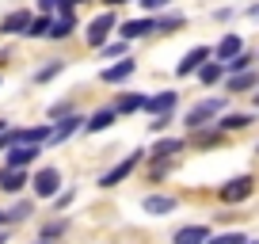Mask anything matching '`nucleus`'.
<instances>
[{
	"label": "nucleus",
	"mask_w": 259,
	"mask_h": 244,
	"mask_svg": "<svg viewBox=\"0 0 259 244\" xmlns=\"http://www.w3.org/2000/svg\"><path fill=\"white\" fill-rule=\"evenodd\" d=\"M236 54H240V38H236V34H225L221 46H218V57H221V61H229V57H236Z\"/></svg>",
	"instance_id": "a211bd4d"
},
{
	"label": "nucleus",
	"mask_w": 259,
	"mask_h": 244,
	"mask_svg": "<svg viewBox=\"0 0 259 244\" xmlns=\"http://www.w3.org/2000/svg\"><path fill=\"white\" fill-rule=\"evenodd\" d=\"M122 50H126V46H122V42H114V46H103V54H107V57H118Z\"/></svg>",
	"instance_id": "473e14b6"
},
{
	"label": "nucleus",
	"mask_w": 259,
	"mask_h": 244,
	"mask_svg": "<svg viewBox=\"0 0 259 244\" xmlns=\"http://www.w3.org/2000/svg\"><path fill=\"white\" fill-rule=\"evenodd\" d=\"M80 122H84V118H76V114H65V118L57 122L54 130H46V141H50V145H61V141L69 138V134H76V130H80Z\"/></svg>",
	"instance_id": "20e7f679"
},
{
	"label": "nucleus",
	"mask_w": 259,
	"mask_h": 244,
	"mask_svg": "<svg viewBox=\"0 0 259 244\" xmlns=\"http://www.w3.org/2000/svg\"><path fill=\"white\" fill-rule=\"evenodd\" d=\"M34 156H38V145H12V153H8V168H27Z\"/></svg>",
	"instance_id": "1a4fd4ad"
},
{
	"label": "nucleus",
	"mask_w": 259,
	"mask_h": 244,
	"mask_svg": "<svg viewBox=\"0 0 259 244\" xmlns=\"http://www.w3.org/2000/svg\"><path fill=\"white\" fill-rule=\"evenodd\" d=\"M248 61H251V57H244V54H236V57H229L225 65H229V69H236V73H244V69H248Z\"/></svg>",
	"instance_id": "bb28decb"
},
{
	"label": "nucleus",
	"mask_w": 259,
	"mask_h": 244,
	"mask_svg": "<svg viewBox=\"0 0 259 244\" xmlns=\"http://www.w3.org/2000/svg\"><path fill=\"white\" fill-rule=\"evenodd\" d=\"M206 244H248V236L244 233H221V236H213V240H206Z\"/></svg>",
	"instance_id": "b1692460"
},
{
	"label": "nucleus",
	"mask_w": 259,
	"mask_h": 244,
	"mask_svg": "<svg viewBox=\"0 0 259 244\" xmlns=\"http://www.w3.org/2000/svg\"><path fill=\"white\" fill-rule=\"evenodd\" d=\"M206 61H210V50H206V46H194L191 54H187L183 61H179V69H176V73H179V76H187V73H194L198 65H206Z\"/></svg>",
	"instance_id": "6e6552de"
},
{
	"label": "nucleus",
	"mask_w": 259,
	"mask_h": 244,
	"mask_svg": "<svg viewBox=\"0 0 259 244\" xmlns=\"http://www.w3.org/2000/svg\"><path fill=\"white\" fill-rule=\"evenodd\" d=\"M248 122H251V114H225V118H221V130H244Z\"/></svg>",
	"instance_id": "5701e85b"
},
{
	"label": "nucleus",
	"mask_w": 259,
	"mask_h": 244,
	"mask_svg": "<svg viewBox=\"0 0 259 244\" xmlns=\"http://www.w3.org/2000/svg\"><path fill=\"white\" fill-rule=\"evenodd\" d=\"M42 12H54V8H65V0H38Z\"/></svg>",
	"instance_id": "2f4dec72"
},
{
	"label": "nucleus",
	"mask_w": 259,
	"mask_h": 244,
	"mask_svg": "<svg viewBox=\"0 0 259 244\" xmlns=\"http://www.w3.org/2000/svg\"><path fill=\"white\" fill-rule=\"evenodd\" d=\"M255 107H259V96H255Z\"/></svg>",
	"instance_id": "ea45409f"
},
{
	"label": "nucleus",
	"mask_w": 259,
	"mask_h": 244,
	"mask_svg": "<svg viewBox=\"0 0 259 244\" xmlns=\"http://www.w3.org/2000/svg\"><path fill=\"white\" fill-rule=\"evenodd\" d=\"M57 73H61V61H54V65H46V69H42V73H38V80H50V76H57Z\"/></svg>",
	"instance_id": "c756f323"
},
{
	"label": "nucleus",
	"mask_w": 259,
	"mask_h": 244,
	"mask_svg": "<svg viewBox=\"0 0 259 244\" xmlns=\"http://www.w3.org/2000/svg\"><path fill=\"white\" fill-rule=\"evenodd\" d=\"M107 4H111V8H114V4H130V0H107Z\"/></svg>",
	"instance_id": "c9c22d12"
},
{
	"label": "nucleus",
	"mask_w": 259,
	"mask_h": 244,
	"mask_svg": "<svg viewBox=\"0 0 259 244\" xmlns=\"http://www.w3.org/2000/svg\"><path fill=\"white\" fill-rule=\"evenodd\" d=\"M255 84V73H236V76H229V92H244V88H251Z\"/></svg>",
	"instance_id": "4be33fe9"
},
{
	"label": "nucleus",
	"mask_w": 259,
	"mask_h": 244,
	"mask_svg": "<svg viewBox=\"0 0 259 244\" xmlns=\"http://www.w3.org/2000/svg\"><path fill=\"white\" fill-rule=\"evenodd\" d=\"M149 31H156V19H130V23H122V38H141Z\"/></svg>",
	"instance_id": "ddd939ff"
},
{
	"label": "nucleus",
	"mask_w": 259,
	"mask_h": 244,
	"mask_svg": "<svg viewBox=\"0 0 259 244\" xmlns=\"http://www.w3.org/2000/svg\"><path fill=\"white\" fill-rule=\"evenodd\" d=\"M248 16H251V19H259V4H255V8H251V12H248Z\"/></svg>",
	"instance_id": "f704fd0d"
},
{
	"label": "nucleus",
	"mask_w": 259,
	"mask_h": 244,
	"mask_svg": "<svg viewBox=\"0 0 259 244\" xmlns=\"http://www.w3.org/2000/svg\"><path fill=\"white\" fill-rule=\"evenodd\" d=\"M46 31H50V19H46V16H42V19H31V27H27V34H38V38H42Z\"/></svg>",
	"instance_id": "a878e982"
},
{
	"label": "nucleus",
	"mask_w": 259,
	"mask_h": 244,
	"mask_svg": "<svg viewBox=\"0 0 259 244\" xmlns=\"http://www.w3.org/2000/svg\"><path fill=\"white\" fill-rule=\"evenodd\" d=\"M118 27V19H114V12H107V16H99V19H92L88 23V42L92 46H103L107 38H111V31Z\"/></svg>",
	"instance_id": "f257e3e1"
},
{
	"label": "nucleus",
	"mask_w": 259,
	"mask_h": 244,
	"mask_svg": "<svg viewBox=\"0 0 259 244\" xmlns=\"http://www.w3.org/2000/svg\"><path fill=\"white\" fill-rule=\"evenodd\" d=\"M194 73L202 76V84H213V80H218V76H221V65H218V61H206V65H198V69H194Z\"/></svg>",
	"instance_id": "412c9836"
},
{
	"label": "nucleus",
	"mask_w": 259,
	"mask_h": 244,
	"mask_svg": "<svg viewBox=\"0 0 259 244\" xmlns=\"http://www.w3.org/2000/svg\"><path fill=\"white\" fill-rule=\"evenodd\" d=\"M61 233H65V221H54V225L42 229V236H46V240H54V236H61Z\"/></svg>",
	"instance_id": "c85d7f7f"
},
{
	"label": "nucleus",
	"mask_w": 259,
	"mask_h": 244,
	"mask_svg": "<svg viewBox=\"0 0 259 244\" xmlns=\"http://www.w3.org/2000/svg\"><path fill=\"white\" fill-rule=\"evenodd\" d=\"M23 183H27L23 168H4V172H0V191H19Z\"/></svg>",
	"instance_id": "4468645a"
},
{
	"label": "nucleus",
	"mask_w": 259,
	"mask_h": 244,
	"mask_svg": "<svg viewBox=\"0 0 259 244\" xmlns=\"http://www.w3.org/2000/svg\"><path fill=\"white\" fill-rule=\"evenodd\" d=\"M221 99H210V103H198V107H191V111H187V126H191V130H198V126H202V122H210L213 114L221 111Z\"/></svg>",
	"instance_id": "7ed1b4c3"
},
{
	"label": "nucleus",
	"mask_w": 259,
	"mask_h": 244,
	"mask_svg": "<svg viewBox=\"0 0 259 244\" xmlns=\"http://www.w3.org/2000/svg\"><path fill=\"white\" fill-rule=\"evenodd\" d=\"M206 240H210V229L206 225H183L171 236V244H206Z\"/></svg>",
	"instance_id": "0eeeda50"
},
{
	"label": "nucleus",
	"mask_w": 259,
	"mask_h": 244,
	"mask_svg": "<svg viewBox=\"0 0 259 244\" xmlns=\"http://www.w3.org/2000/svg\"><path fill=\"white\" fill-rule=\"evenodd\" d=\"M114 118H118V114H114V107H111V111L103 107V111H96V114L88 118V130H92V134H96V130H107V126H111Z\"/></svg>",
	"instance_id": "f3484780"
},
{
	"label": "nucleus",
	"mask_w": 259,
	"mask_h": 244,
	"mask_svg": "<svg viewBox=\"0 0 259 244\" xmlns=\"http://www.w3.org/2000/svg\"><path fill=\"white\" fill-rule=\"evenodd\" d=\"M27 214H31V202H19V206H12V210L4 214V218H8V221H23Z\"/></svg>",
	"instance_id": "393cba45"
},
{
	"label": "nucleus",
	"mask_w": 259,
	"mask_h": 244,
	"mask_svg": "<svg viewBox=\"0 0 259 244\" xmlns=\"http://www.w3.org/2000/svg\"><path fill=\"white\" fill-rule=\"evenodd\" d=\"M145 107V96H122L118 107H114V114H126V111H141Z\"/></svg>",
	"instance_id": "6ab92c4d"
},
{
	"label": "nucleus",
	"mask_w": 259,
	"mask_h": 244,
	"mask_svg": "<svg viewBox=\"0 0 259 244\" xmlns=\"http://www.w3.org/2000/svg\"><path fill=\"white\" fill-rule=\"evenodd\" d=\"M156 27H164V31H171V27H183V16H168V19H160Z\"/></svg>",
	"instance_id": "7c9ffc66"
},
{
	"label": "nucleus",
	"mask_w": 259,
	"mask_h": 244,
	"mask_svg": "<svg viewBox=\"0 0 259 244\" xmlns=\"http://www.w3.org/2000/svg\"><path fill=\"white\" fill-rule=\"evenodd\" d=\"M138 160H141V153H130V156H126V160H122V164H114V168H111V172H107V176H103V179H99V183H103V187H114V183H122V179H126V176H130V172L138 168Z\"/></svg>",
	"instance_id": "39448f33"
},
{
	"label": "nucleus",
	"mask_w": 259,
	"mask_h": 244,
	"mask_svg": "<svg viewBox=\"0 0 259 244\" xmlns=\"http://www.w3.org/2000/svg\"><path fill=\"white\" fill-rule=\"evenodd\" d=\"M65 114H73V103H54L50 107V118H65Z\"/></svg>",
	"instance_id": "cd10ccee"
},
{
	"label": "nucleus",
	"mask_w": 259,
	"mask_h": 244,
	"mask_svg": "<svg viewBox=\"0 0 259 244\" xmlns=\"http://www.w3.org/2000/svg\"><path fill=\"white\" fill-rule=\"evenodd\" d=\"M42 244H50V240H42Z\"/></svg>",
	"instance_id": "79ce46f5"
},
{
	"label": "nucleus",
	"mask_w": 259,
	"mask_h": 244,
	"mask_svg": "<svg viewBox=\"0 0 259 244\" xmlns=\"http://www.w3.org/2000/svg\"><path fill=\"white\" fill-rule=\"evenodd\" d=\"M179 149H183V141H179V138H164V141H156L153 156H171V153H179Z\"/></svg>",
	"instance_id": "aec40b11"
},
{
	"label": "nucleus",
	"mask_w": 259,
	"mask_h": 244,
	"mask_svg": "<svg viewBox=\"0 0 259 244\" xmlns=\"http://www.w3.org/2000/svg\"><path fill=\"white\" fill-rule=\"evenodd\" d=\"M134 69H138V65H134L130 57H122L118 65H107V69H103V80H107V84H122L130 73H134Z\"/></svg>",
	"instance_id": "9b49d317"
},
{
	"label": "nucleus",
	"mask_w": 259,
	"mask_h": 244,
	"mask_svg": "<svg viewBox=\"0 0 259 244\" xmlns=\"http://www.w3.org/2000/svg\"><path fill=\"white\" fill-rule=\"evenodd\" d=\"M27 27H31V16H27V12H12V16H4L0 31L4 34H27Z\"/></svg>",
	"instance_id": "9d476101"
},
{
	"label": "nucleus",
	"mask_w": 259,
	"mask_h": 244,
	"mask_svg": "<svg viewBox=\"0 0 259 244\" xmlns=\"http://www.w3.org/2000/svg\"><path fill=\"white\" fill-rule=\"evenodd\" d=\"M57 187H61V172L57 168H42L38 176H34V195L38 198H54Z\"/></svg>",
	"instance_id": "f03ea898"
},
{
	"label": "nucleus",
	"mask_w": 259,
	"mask_h": 244,
	"mask_svg": "<svg viewBox=\"0 0 259 244\" xmlns=\"http://www.w3.org/2000/svg\"><path fill=\"white\" fill-rule=\"evenodd\" d=\"M73 4H80V0H65V8H73Z\"/></svg>",
	"instance_id": "e433bc0d"
},
{
	"label": "nucleus",
	"mask_w": 259,
	"mask_h": 244,
	"mask_svg": "<svg viewBox=\"0 0 259 244\" xmlns=\"http://www.w3.org/2000/svg\"><path fill=\"white\" fill-rule=\"evenodd\" d=\"M248 195H251V179L248 176H240V179H233V183L221 187V198H225V202H244Z\"/></svg>",
	"instance_id": "423d86ee"
},
{
	"label": "nucleus",
	"mask_w": 259,
	"mask_h": 244,
	"mask_svg": "<svg viewBox=\"0 0 259 244\" xmlns=\"http://www.w3.org/2000/svg\"><path fill=\"white\" fill-rule=\"evenodd\" d=\"M69 31H73V16H69V8H65L57 19H50V31L46 34H50V38H65Z\"/></svg>",
	"instance_id": "dca6fc26"
},
{
	"label": "nucleus",
	"mask_w": 259,
	"mask_h": 244,
	"mask_svg": "<svg viewBox=\"0 0 259 244\" xmlns=\"http://www.w3.org/2000/svg\"><path fill=\"white\" fill-rule=\"evenodd\" d=\"M4 221H8V218H4V214H0V225H4Z\"/></svg>",
	"instance_id": "4c0bfd02"
},
{
	"label": "nucleus",
	"mask_w": 259,
	"mask_h": 244,
	"mask_svg": "<svg viewBox=\"0 0 259 244\" xmlns=\"http://www.w3.org/2000/svg\"><path fill=\"white\" fill-rule=\"evenodd\" d=\"M0 244H4V236H0Z\"/></svg>",
	"instance_id": "a19ab883"
},
{
	"label": "nucleus",
	"mask_w": 259,
	"mask_h": 244,
	"mask_svg": "<svg viewBox=\"0 0 259 244\" xmlns=\"http://www.w3.org/2000/svg\"><path fill=\"white\" fill-rule=\"evenodd\" d=\"M171 107H176V92H160V96L145 99V111H153V114H164V111H171Z\"/></svg>",
	"instance_id": "2eb2a0df"
},
{
	"label": "nucleus",
	"mask_w": 259,
	"mask_h": 244,
	"mask_svg": "<svg viewBox=\"0 0 259 244\" xmlns=\"http://www.w3.org/2000/svg\"><path fill=\"white\" fill-rule=\"evenodd\" d=\"M141 210L160 218V214H171V210H176V198H168V195H149L145 202H141Z\"/></svg>",
	"instance_id": "f8f14e48"
},
{
	"label": "nucleus",
	"mask_w": 259,
	"mask_h": 244,
	"mask_svg": "<svg viewBox=\"0 0 259 244\" xmlns=\"http://www.w3.org/2000/svg\"><path fill=\"white\" fill-rule=\"evenodd\" d=\"M0 134H4V122H0Z\"/></svg>",
	"instance_id": "58836bf2"
},
{
	"label": "nucleus",
	"mask_w": 259,
	"mask_h": 244,
	"mask_svg": "<svg viewBox=\"0 0 259 244\" xmlns=\"http://www.w3.org/2000/svg\"><path fill=\"white\" fill-rule=\"evenodd\" d=\"M141 4H145V8H164L168 0H141Z\"/></svg>",
	"instance_id": "72a5a7b5"
}]
</instances>
